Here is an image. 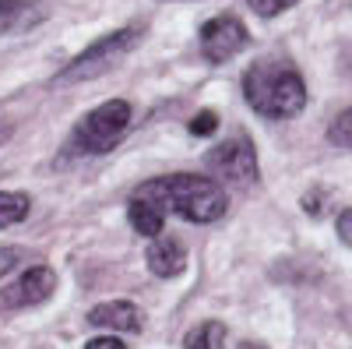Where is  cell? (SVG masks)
Returning <instances> with one entry per match:
<instances>
[{
	"mask_svg": "<svg viewBox=\"0 0 352 349\" xmlns=\"http://www.w3.org/2000/svg\"><path fill=\"white\" fill-rule=\"evenodd\" d=\"M247 4H250L254 14H261V18H275V14H282V11H289V8H296L300 0H247Z\"/></svg>",
	"mask_w": 352,
	"mask_h": 349,
	"instance_id": "15",
	"label": "cell"
},
{
	"mask_svg": "<svg viewBox=\"0 0 352 349\" xmlns=\"http://www.w3.org/2000/svg\"><path fill=\"white\" fill-rule=\"evenodd\" d=\"M21 257H25L21 247H0V279L11 275V272L21 265Z\"/></svg>",
	"mask_w": 352,
	"mask_h": 349,
	"instance_id": "17",
	"label": "cell"
},
{
	"mask_svg": "<svg viewBox=\"0 0 352 349\" xmlns=\"http://www.w3.org/2000/svg\"><path fill=\"white\" fill-rule=\"evenodd\" d=\"M338 237H342L345 247L352 244V212L349 209H342V215H338Z\"/></svg>",
	"mask_w": 352,
	"mask_h": 349,
	"instance_id": "18",
	"label": "cell"
},
{
	"mask_svg": "<svg viewBox=\"0 0 352 349\" xmlns=\"http://www.w3.org/2000/svg\"><path fill=\"white\" fill-rule=\"evenodd\" d=\"M85 349H127L120 339H113V335H102V339H92V342H85Z\"/></svg>",
	"mask_w": 352,
	"mask_h": 349,
	"instance_id": "19",
	"label": "cell"
},
{
	"mask_svg": "<svg viewBox=\"0 0 352 349\" xmlns=\"http://www.w3.org/2000/svg\"><path fill=\"white\" fill-rule=\"evenodd\" d=\"M250 32L236 14H215L201 25V56L208 64H226L240 50H247Z\"/></svg>",
	"mask_w": 352,
	"mask_h": 349,
	"instance_id": "5",
	"label": "cell"
},
{
	"mask_svg": "<svg viewBox=\"0 0 352 349\" xmlns=\"http://www.w3.org/2000/svg\"><path fill=\"white\" fill-rule=\"evenodd\" d=\"M187 349H226V325L222 321H204L187 332L184 339Z\"/></svg>",
	"mask_w": 352,
	"mask_h": 349,
	"instance_id": "13",
	"label": "cell"
},
{
	"mask_svg": "<svg viewBox=\"0 0 352 349\" xmlns=\"http://www.w3.org/2000/svg\"><path fill=\"white\" fill-rule=\"evenodd\" d=\"M127 219H131V226L141 233V237H159L162 226H166V212L155 205V201L138 198V194L127 201Z\"/></svg>",
	"mask_w": 352,
	"mask_h": 349,
	"instance_id": "11",
	"label": "cell"
},
{
	"mask_svg": "<svg viewBox=\"0 0 352 349\" xmlns=\"http://www.w3.org/2000/svg\"><path fill=\"white\" fill-rule=\"evenodd\" d=\"M144 39V28L141 25H127V28H116V32L96 39L88 50H81L74 61L53 78L56 89H67V85H78V81H92L106 71L116 67V61H124V56Z\"/></svg>",
	"mask_w": 352,
	"mask_h": 349,
	"instance_id": "3",
	"label": "cell"
},
{
	"mask_svg": "<svg viewBox=\"0 0 352 349\" xmlns=\"http://www.w3.org/2000/svg\"><path fill=\"white\" fill-rule=\"evenodd\" d=\"M56 289V272L46 265L28 268L21 279H14L11 286L0 289V314H14V310H28V307H39L53 297Z\"/></svg>",
	"mask_w": 352,
	"mask_h": 349,
	"instance_id": "7",
	"label": "cell"
},
{
	"mask_svg": "<svg viewBox=\"0 0 352 349\" xmlns=\"http://www.w3.org/2000/svg\"><path fill=\"white\" fill-rule=\"evenodd\" d=\"M243 99L254 113L268 116V120H285L307 106V85L292 64L261 61L243 74Z\"/></svg>",
	"mask_w": 352,
	"mask_h": 349,
	"instance_id": "2",
	"label": "cell"
},
{
	"mask_svg": "<svg viewBox=\"0 0 352 349\" xmlns=\"http://www.w3.org/2000/svg\"><path fill=\"white\" fill-rule=\"evenodd\" d=\"M88 325L109 328V332H141L144 328V314L131 300H109L88 310Z\"/></svg>",
	"mask_w": 352,
	"mask_h": 349,
	"instance_id": "8",
	"label": "cell"
},
{
	"mask_svg": "<svg viewBox=\"0 0 352 349\" xmlns=\"http://www.w3.org/2000/svg\"><path fill=\"white\" fill-rule=\"evenodd\" d=\"M46 18V8L36 0H0V36L28 32Z\"/></svg>",
	"mask_w": 352,
	"mask_h": 349,
	"instance_id": "10",
	"label": "cell"
},
{
	"mask_svg": "<svg viewBox=\"0 0 352 349\" xmlns=\"http://www.w3.org/2000/svg\"><path fill=\"white\" fill-rule=\"evenodd\" d=\"M215 131H219V116H215L212 109L197 113L194 120H190V134H197V138H204V134H215Z\"/></svg>",
	"mask_w": 352,
	"mask_h": 349,
	"instance_id": "16",
	"label": "cell"
},
{
	"mask_svg": "<svg viewBox=\"0 0 352 349\" xmlns=\"http://www.w3.org/2000/svg\"><path fill=\"white\" fill-rule=\"evenodd\" d=\"M11 134H14V127H11L8 120H0V145H8V141H11Z\"/></svg>",
	"mask_w": 352,
	"mask_h": 349,
	"instance_id": "20",
	"label": "cell"
},
{
	"mask_svg": "<svg viewBox=\"0 0 352 349\" xmlns=\"http://www.w3.org/2000/svg\"><path fill=\"white\" fill-rule=\"evenodd\" d=\"M134 194L155 201L162 212H176L187 222H215L229 209V198L219 187V180L190 177V173H173V177L148 180V184H141Z\"/></svg>",
	"mask_w": 352,
	"mask_h": 349,
	"instance_id": "1",
	"label": "cell"
},
{
	"mask_svg": "<svg viewBox=\"0 0 352 349\" xmlns=\"http://www.w3.org/2000/svg\"><path fill=\"white\" fill-rule=\"evenodd\" d=\"M328 138H331V145H338V149H349V145H352V113H349V109H342V113L335 116Z\"/></svg>",
	"mask_w": 352,
	"mask_h": 349,
	"instance_id": "14",
	"label": "cell"
},
{
	"mask_svg": "<svg viewBox=\"0 0 352 349\" xmlns=\"http://www.w3.org/2000/svg\"><path fill=\"white\" fill-rule=\"evenodd\" d=\"M28 212H32L28 194H21V191H0V229L18 226L21 219H28Z\"/></svg>",
	"mask_w": 352,
	"mask_h": 349,
	"instance_id": "12",
	"label": "cell"
},
{
	"mask_svg": "<svg viewBox=\"0 0 352 349\" xmlns=\"http://www.w3.org/2000/svg\"><path fill=\"white\" fill-rule=\"evenodd\" d=\"M204 166H208L219 180H229V184L257 180V152H254V145L243 141V138L215 145V149L204 156Z\"/></svg>",
	"mask_w": 352,
	"mask_h": 349,
	"instance_id": "6",
	"label": "cell"
},
{
	"mask_svg": "<svg viewBox=\"0 0 352 349\" xmlns=\"http://www.w3.org/2000/svg\"><path fill=\"white\" fill-rule=\"evenodd\" d=\"M148 261V272L159 279H176L187 268V247L176 237H152V247L144 254Z\"/></svg>",
	"mask_w": 352,
	"mask_h": 349,
	"instance_id": "9",
	"label": "cell"
},
{
	"mask_svg": "<svg viewBox=\"0 0 352 349\" xmlns=\"http://www.w3.org/2000/svg\"><path fill=\"white\" fill-rule=\"evenodd\" d=\"M131 103L124 99H109L102 106H96L92 113H85L74 134L67 138V156H102L109 152L116 141L124 138V131L131 127Z\"/></svg>",
	"mask_w": 352,
	"mask_h": 349,
	"instance_id": "4",
	"label": "cell"
}]
</instances>
